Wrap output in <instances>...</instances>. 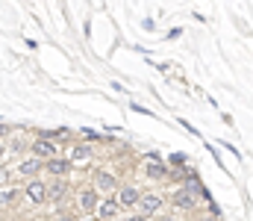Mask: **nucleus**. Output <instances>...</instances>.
<instances>
[{
  "label": "nucleus",
  "instance_id": "nucleus-1",
  "mask_svg": "<svg viewBox=\"0 0 253 221\" xmlns=\"http://www.w3.org/2000/svg\"><path fill=\"white\" fill-rule=\"evenodd\" d=\"M135 210H138V216L150 219V216H156V213L162 210V198H159V195H141L138 204H135Z\"/></svg>",
  "mask_w": 253,
  "mask_h": 221
},
{
  "label": "nucleus",
  "instance_id": "nucleus-2",
  "mask_svg": "<svg viewBox=\"0 0 253 221\" xmlns=\"http://www.w3.org/2000/svg\"><path fill=\"white\" fill-rule=\"evenodd\" d=\"M24 195H27V201L30 204H44L47 201V183H42V180H30L27 183V189H24Z\"/></svg>",
  "mask_w": 253,
  "mask_h": 221
},
{
  "label": "nucleus",
  "instance_id": "nucleus-3",
  "mask_svg": "<svg viewBox=\"0 0 253 221\" xmlns=\"http://www.w3.org/2000/svg\"><path fill=\"white\" fill-rule=\"evenodd\" d=\"M97 204H100V195H97L94 189H83V192L77 195V210H80V213H94Z\"/></svg>",
  "mask_w": 253,
  "mask_h": 221
},
{
  "label": "nucleus",
  "instance_id": "nucleus-4",
  "mask_svg": "<svg viewBox=\"0 0 253 221\" xmlns=\"http://www.w3.org/2000/svg\"><path fill=\"white\" fill-rule=\"evenodd\" d=\"M56 150H59V147H56L53 139H36V142H33V156H36V159H53V156H59Z\"/></svg>",
  "mask_w": 253,
  "mask_h": 221
},
{
  "label": "nucleus",
  "instance_id": "nucleus-5",
  "mask_svg": "<svg viewBox=\"0 0 253 221\" xmlns=\"http://www.w3.org/2000/svg\"><path fill=\"white\" fill-rule=\"evenodd\" d=\"M94 192H115L118 189V180H115V174H109V171H94Z\"/></svg>",
  "mask_w": 253,
  "mask_h": 221
},
{
  "label": "nucleus",
  "instance_id": "nucleus-6",
  "mask_svg": "<svg viewBox=\"0 0 253 221\" xmlns=\"http://www.w3.org/2000/svg\"><path fill=\"white\" fill-rule=\"evenodd\" d=\"M94 213H97V216H94L97 221H109V219H115V216L121 213V207H118V201H115V198H106V201H100V204H97V210H94Z\"/></svg>",
  "mask_w": 253,
  "mask_h": 221
},
{
  "label": "nucleus",
  "instance_id": "nucleus-7",
  "mask_svg": "<svg viewBox=\"0 0 253 221\" xmlns=\"http://www.w3.org/2000/svg\"><path fill=\"white\" fill-rule=\"evenodd\" d=\"M138 198H141V192L135 189V186H121L118 189V195H115V201H118V207L124 210V207H135L138 204Z\"/></svg>",
  "mask_w": 253,
  "mask_h": 221
},
{
  "label": "nucleus",
  "instance_id": "nucleus-8",
  "mask_svg": "<svg viewBox=\"0 0 253 221\" xmlns=\"http://www.w3.org/2000/svg\"><path fill=\"white\" fill-rule=\"evenodd\" d=\"M44 168H47V174H53V177H65V174L71 171V162L62 159V156H53V159L44 162Z\"/></svg>",
  "mask_w": 253,
  "mask_h": 221
},
{
  "label": "nucleus",
  "instance_id": "nucleus-9",
  "mask_svg": "<svg viewBox=\"0 0 253 221\" xmlns=\"http://www.w3.org/2000/svg\"><path fill=\"white\" fill-rule=\"evenodd\" d=\"M94 156V147L91 145H74L71 147V156H68V162L74 165V162H88Z\"/></svg>",
  "mask_w": 253,
  "mask_h": 221
},
{
  "label": "nucleus",
  "instance_id": "nucleus-10",
  "mask_svg": "<svg viewBox=\"0 0 253 221\" xmlns=\"http://www.w3.org/2000/svg\"><path fill=\"white\" fill-rule=\"evenodd\" d=\"M42 168H44V162H42V159H36V156H33V159L27 156V159H21V165H18V171H21L24 177H36Z\"/></svg>",
  "mask_w": 253,
  "mask_h": 221
},
{
  "label": "nucleus",
  "instance_id": "nucleus-11",
  "mask_svg": "<svg viewBox=\"0 0 253 221\" xmlns=\"http://www.w3.org/2000/svg\"><path fill=\"white\" fill-rule=\"evenodd\" d=\"M171 204H174L177 210H191V207H194V195L186 192V189H180V192L171 195Z\"/></svg>",
  "mask_w": 253,
  "mask_h": 221
},
{
  "label": "nucleus",
  "instance_id": "nucleus-12",
  "mask_svg": "<svg viewBox=\"0 0 253 221\" xmlns=\"http://www.w3.org/2000/svg\"><path fill=\"white\" fill-rule=\"evenodd\" d=\"M144 174H147L150 180H165V177H168L171 171H168V168H165L162 162H147V165H144Z\"/></svg>",
  "mask_w": 253,
  "mask_h": 221
},
{
  "label": "nucleus",
  "instance_id": "nucleus-13",
  "mask_svg": "<svg viewBox=\"0 0 253 221\" xmlns=\"http://www.w3.org/2000/svg\"><path fill=\"white\" fill-rule=\"evenodd\" d=\"M65 195H68V183H59V180H53V186H47V201L59 204Z\"/></svg>",
  "mask_w": 253,
  "mask_h": 221
},
{
  "label": "nucleus",
  "instance_id": "nucleus-14",
  "mask_svg": "<svg viewBox=\"0 0 253 221\" xmlns=\"http://www.w3.org/2000/svg\"><path fill=\"white\" fill-rule=\"evenodd\" d=\"M168 162H171V165H177V168H183V165H186V153H171V156H168Z\"/></svg>",
  "mask_w": 253,
  "mask_h": 221
},
{
  "label": "nucleus",
  "instance_id": "nucleus-15",
  "mask_svg": "<svg viewBox=\"0 0 253 221\" xmlns=\"http://www.w3.org/2000/svg\"><path fill=\"white\" fill-rule=\"evenodd\" d=\"M124 221H147L144 216H129V219H124Z\"/></svg>",
  "mask_w": 253,
  "mask_h": 221
},
{
  "label": "nucleus",
  "instance_id": "nucleus-16",
  "mask_svg": "<svg viewBox=\"0 0 253 221\" xmlns=\"http://www.w3.org/2000/svg\"><path fill=\"white\" fill-rule=\"evenodd\" d=\"M3 133H6V127H3V124H0V136H3Z\"/></svg>",
  "mask_w": 253,
  "mask_h": 221
},
{
  "label": "nucleus",
  "instance_id": "nucleus-17",
  "mask_svg": "<svg viewBox=\"0 0 253 221\" xmlns=\"http://www.w3.org/2000/svg\"><path fill=\"white\" fill-rule=\"evenodd\" d=\"M0 156H3V145H0Z\"/></svg>",
  "mask_w": 253,
  "mask_h": 221
},
{
  "label": "nucleus",
  "instance_id": "nucleus-18",
  "mask_svg": "<svg viewBox=\"0 0 253 221\" xmlns=\"http://www.w3.org/2000/svg\"><path fill=\"white\" fill-rule=\"evenodd\" d=\"M33 221H42V219H33Z\"/></svg>",
  "mask_w": 253,
  "mask_h": 221
},
{
  "label": "nucleus",
  "instance_id": "nucleus-19",
  "mask_svg": "<svg viewBox=\"0 0 253 221\" xmlns=\"http://www.w3.org/2000/svg\"><path fill=\"white\" fill-rule=\"evenodd\" d=\"M88 221H97V219H88Z\"/></svg>",
  "mask_w": 253,
  "mask_h": 221
}]
</instances>
